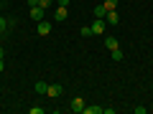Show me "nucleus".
Instances as JSON below:
<instances>
[{"instance_id":"nucleus-1","label":"nucleus","mask_w":153,"mask_h":114,"mask_svg":"<svg viewBox=\"0 0 153 114\" xmlns=\"http://www.w3.org/2000/svg\"><path fill=\"white\" fill-rule=\"evenodd\" d=\"M89 28H92V36H105V31H107V20H105V18H94V23Z\"/></svg>"},{"instance_id":"nucleus-2","label":"nucleus","mask_w":153,"mask_h":114,"mask_svg":"<svg viewBox=\"0 0 153 114\" xmlns=\"http://www.w3.org/2000/svg\"><path fill=\"white\" fill-rule=\"evenodd\" d=\"M84 107H87V104H84V99H82V96H74V99L69 102V109H71L74 114H82V112H84Z\"/></svg>"},{"instance_id":"nucleus-3","label":"nucleus","mask_w":153,"mask_h":114,"mask_svg":"<svg viewBox=\"0 0 153 114\" xmlns=\"http://www.w3.org/2000/svg\"><path fill=\"white\" fill-rule=\"evenodd\" d=\"M36 33H38V36H49V33H51V23L46 20V18H44V20H38L36 23Z\"/></svg>"},{"instance_id":"nucleus-4","label":"nucleus","mask_w":153,"mask_h":114,"mask_svg":"<svg viewBox=\"0 0 153 114\" xmlns=\"http://www.w3.org/2000/svg\"><path fill=\"white\" fill-rule=\"evenodd\" d=\"M61 94H64V86H61V84H49V89H46V96L56 99V96H61Z\"/></svg>"},{"instance_id":"nucleus-5","label":"nucleus","mask_w":153,"mask_h":114,"mask_svg":"<svg viewBox=\"0 0 153 114\" xmlns=\"http://www.w3.org/2000/svg\"><path fill=\"white\" fill-rule=\"evenodd\" d=\"M44 15H46V10H44V8H38V5H33L31 8V20H44Z\"/></svg>"},{"instance_id":"nucleus-6","label":"nucleus","mask_w":153,"mask_h":114,"mask_svg":"<svg viewBox=\"0 0 153 114\" xmlns=\"http://www.w3.org/2000/svg\"><path fill=\"white\" fill-rule=\"evenodd\" d=\"M105 20H107V26H117V23H120V15H117V10H107Z\"/></svg>"},{"instance_id":"nucleus-7","label":"nucleus","mask_w":153,"mask_h":114,"mask_svg":"<svg viewBox=\"0 0 153 114\" xmlns=\"http://www.w3.org/2000/svg\"><path fill=\"white\" fill-rule=\"evenodd\" d=\"M56 23H64L66 18H69V10H66V8H61V5H56Z\"/></svg>"},{"instance_id":"nucleus-8","label":"nucleus","mask_w":153,"mask_h":114,"mask_svg":"<svg viewBox=\"0 0 153 114\" xmlns=\"http://www.w3.org/2000/svg\"><path fill=\"white\" fill-rule=\"evenodd\" d=\"M10 26H16V20H10V18H3V15H0V33H5Z\"/></svg>"},{"instance_id":"nucleus-9","label":"nucleus","mask_w":153,"mask_h":114,"mask_svg":"<svg viewBox=\"0 0 153 114\" xmlns=\"http://www.w3.org/2000/svg\"><path fill=\"white\" fill-rule=\"evenodd\" d=\"M105 46H107L110 51H115V48H120V43H117V38H112V36H107V38H105Z\"/></svg>"},{"instance_id":"nucleus-10","label":"nucleus","mask_w":153,"mask_h":114,"mask_svg":"<svg viewBox=\"0 0 153 114\" xmlns=\"http://www.w3.org/2000/svg\"><path fill=\"white\" fill-rule=\"evenodd\" d=\"M105 15H107V8H105V5H97V8H94V18H105Z\"/></svg>"},{"instance_id":"nucleus-11","label":"nucleus","mask_w":153,"mask_h":114,"mask_svg":"<svg viewBox=\"0 0 153 114\" xmlns=\"http://www.w3.org/2000/svg\"><path fill=\"white\" fill-rule=\"evenodd\" d=\"M46 89H49L46 81H36V94H46Z\"/></svg>"},{"instance_id":"nucleus-12","label":"nucleus","mask_w":153,"mask_h":114,"mask_svg":"<svg viewBox=\"0 0 153 114\" xmlns=\"http://www.w3.org/2000/svg\"><path fill=\"white\" fill-rule=\"evenodd\" d=\"M110 56H112V61H117V64H120V61H123V51H120V48L110 51Z\"/></svg>"},{"instance_id":"nucleus-13","label":"nucleus","mask_w":153,"mask_h":114,"mask_svg":"<svg viewBox=\"0 0 153 114\" xmlns=\"http://www.w3.org/2000/svg\"><path fill=\"white\" fill-rule=\"evenodd\" d=\"M79 36H82V38H89V36H92V28H89V26H82V28H79Z\"/></svg>"},{"instance_id":"nucleus-14","label":"nucleus","mask_w":153,"mask_h":114,"mask_svg":"<svg viewBox=\"0 0 153 114\" xmlns=\"http://www.w3.org/2000/svg\"><path fill=\"white\" fill-rule=\"evenodd\" d=\"M84 114H102V107H84Z\"/></svg>"},{"instance_id":"nucleus-15","label":"nucleus","mask_w":153,"mask_h":114,"mask_svg":"<svg viewBox=\"0 0 153 114\" xmlns=\"http://www.w3.org/2000/svg\"><path fill=\"white\" fill-rule=\"evenodd\" d=\"M102 5L107 8V10H117V0H105Z\"/></svg>"},{"instance_id":"nucleus-16","label":"nucleus","mask_w":153,"mask_h":114,"mask_svg":"<svg viewBox=\"0 0 153 114\" xmlns=\"http://www.w3.org/2000/svg\"><path fill=\"white\" fill-rule=\"evenodd\" d=\"M51 3H54V0H38V8H44V10H46V8H51Z\"/></svg>"},{"instance_id":"nucleus-17","label":"nucleus","mask_w":153,"mask_h":114,"mask_svg":"<svg viewBox=\"0 0 153 114\" xmlns=\"http://www.w3.org/2000/svg\"><path fill=\"white\" fill-rule=\"evenodd\" d=\"M28 112H31V114H44V107H38V104H36V107H31Z\"/></svg>"},{"instance_id":"nucleus-18","label":"nucleus","mask_w":153,"mask_h":114,"mask_svg":"<svg viewBox=\"0 0 153 114\" xmlns=\"http://www.w3.org/2000/svg\"><path fill=\"white\" fill-rule=\"evenodd\" d=\"M133 112H135V114H146V112H148V107H135Z\"/></svg>"},{"instance_id":"nucleus-19","label":"nucleus","mask_w":153,"mask_h":114,"mask_svg":"<svg viewBox=\"0 0 153 114\" xmlns=\"http://www.w3.org/2000/svg\"><path fill=\"white\" fill-rule=\"evenodd\" d=\"M56 5H61V8H69V0H56Z\"/></svg>"},{"instance_id":"nucleus-20","label":"nucleus","mask_w":153,"mask_h":114,"mask_svg":"<svg viewBox=\"0 0 153 114\" xmlns=\"http://www.w3.org/2000/svg\"><path fill=\"white\" fill-rule=\"evenodd\" d=\"M3 69H5V64H3V58H0V74H3Z\"/></svg>"},{"instance_id":"nucleus-21","label":"nucleus","mask_w":153,"mask_h":114,"mask_svg":"<svg viewBox=\"0 0 153 114\" xmlns=\"http://www.w3.org/2000/svg\"><path fill=\"white\" fill-rule=\"evenodd\" d=\"M3 56H5V53H3V46H0V58H3Z\"/></svg>"},{"instance_id":"nucleus-22","label":"nucleus","mask_w":153,"mask_h":114,"mask_svg":"<svg viewBox=\"0 0 153 114\" xmlns=\"http://www.w3.org/2000/svg\"><path fill=\"white\" fill-rule=\"evenodd\" d=\"M0 36H3V33H0Z\"/></svg>"}]
</instances>
